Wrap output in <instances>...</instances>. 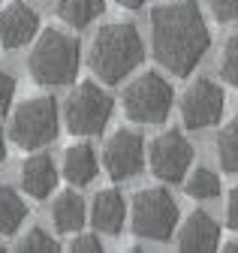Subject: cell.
Wrapping results in <instances>:
<instances>
[{
  "label": "cell",
  "instance_id": "6da1fadb",
  "mask_svg": "<svg viewBox=\"0 0 238 253\" xmlns=\"http://www.w3.org/2000/svg\"><path fill=\"white\" fill-rule=\"evenodd\" d=\"M211 48V30L196 0H166L151 9V51L172 76H190Z\"/></svg>",
  "mask_w": 238,
  "mask_h": 253
},
{
  "label": "cell",
  "instance_id": "7a4b0ae2",
  "mask_svg": "<svg viewBox=\"0 0 238 253\" xmlns=\"http://www.w3.org/2000/svg\"><path fill=\"white\" fill-rule=\"evenodd\" d=\"M91 70L100 82H121L145 60V42L130 21H112L97 30L91 42Z\"/></svg>",
  "mask_w": 238,
  "mask_h": 253
},
{
  "label": "cell",
  "instance_id": "3957f363",
  "mask_svg": "<svg viewBox=\"0 0 238 253\" xmlns=\"http://www.w3.org/2000/svg\"><path fill=\"white\" fill-rule=\"evenodd\" d=\"M81 63V45L76 37L64 34L57 27H45L37 34L31 54H27V73L37 84H67L79 76Z\"/></svg>",
  "mask_w": 238,
  "mask_h": 253
},
{
  "label": "cell",
  "instance_id": "277c9868",
  "mask_svg": "<svg viewBox=\"0 0 238 253\" xmlns=\"http://www.w3.org/2000/svg\"><path fill=\"white\" fill-rule=\"evenodd\" d=\"M178 202L166 187H145L133 196L130 226L145 241H169L178 226Z\"/></svg>",
  "mask_w": 238,
  "mask_h": 253
},
{
  "label": "cell",
  "instance_id": "5b68a950",
  "mask_svg": "<svg viewBox=\"0 0 238 253\" xmlns=\"http://www.w3.org/2000/svg\"><path fill=\"white\" fill-rule=\"evenodd\" d=\"M61 130V115L51 97H31L18 103V109L9 118V139L24 151H40L48 142H54Z\"/></svg>",
  "mask_w": 238,
  "mask_h": 253
},
{
  "label": "cell",
  "instance_id": "8992f818",
  "mask_svg": "<svg viewBox=\"0 0 238 253\" xmlns=\"http://www.w3.org/2000/svg\"><path fill=\"white\" fill-rule=\"evenodd\" d=\"M172 100H175L172 84L160 73L148 70L124 87L121 109L133 124H163L172 112Z\"/></svg>",
  "mask_w": 238,
  "mask_h": 253
},
{
  "label": "cell",
  "instance_id": "52a82bcc",
  "mask_svg": "<svg viewBox=\"0 0 238 253\" xmlns=\"http://www.w3.org/2000/svg\"><path fill=\"white\" fill-rule=\"evenodd\" d=\"M115 100L97 82H79L64 103V121L73 136H100L112 118Z\"/></svg>",
  "mask_w": 238,
  "mask_h": 253
},
{
  "label": "cell",
  "instance_id": "ba28073f",
  "mask_svg": "<svg viewBox=\"0 0 238 253\" xmlns=\"http://www.w3.org/2000/svg\"><path fill=\"white\" fill-rule=\"evenodd\" d=\"M190 163H193V145L181 130H163L148 145V166H151L154 178L166 184L184 181Z\"/></svg>",
  "mask_w": 238,
  "mask_h": 253
},
{
  "label": "cell",
  "instance_id": "9c48e42d",
  "mask_svg": "<svg viewBox=\"0 0 238 253\" xmlns=\"http://www.w3.org/2000/svg\"><path fill=\"white\" fill-rule=\"evenodd\" d=\"M145 139L136 130H115L103 145V169L115 181H127L145 166Z\"/></svg>",
  "mask_w": 238,
  "mask_h": 253
},
{
  "label": "cell",
  "instance_id": "30bf717a",
  "mask_svg": "<svg viewBox=\"0 0 238 253\" xmlns=\"http://www.w3.org/2000/svg\"><path fill=\"white\" fill-rule=\"evenodd\" d=\"M226 106V97L217 82L211 79H196L181 97V121L187 130H205L220 121Z\"/></svg>",
  "mask_w": 238,
  "mask_h": 253
},
{
  "label": "cell",
  "instance_id": "8fae6325",
  "mask_svg": "<svg viewBox=\"0 0 238 253\" xmlns=\"http://www.w3.org/2000/svg\"><path fill=\"white\" fill-rule=\"evenodd\" d=\"M40 34V15L24 0H9L0 12V45L6 51H15L27 42H34Z\"/></svg>",
  "mask_w": 238,
  "mask_h": 253
},
{
  "label": "cell",
  "instance_id": "7c38bea8",
  "mask_svg": "<svg viewBox=\"0 0 238 253\" xmlns=\"http://www.w3.org/2000/svg\"><path fill=\"white\" fill-rule=\"evenodd\" d=\"M91 223L97 226V232H106V235H118L127 223V199L121 190L115 187H106V190H97V196L91 202Z\"/></svg>",
  "mask_w": 238,
  "mask_h": 253
},
{
  "label": "cell",
  "instance_id": "4fadbf2b",
  "mask_svg": "<svg viewBox=\"0 0 238 253\" xmlns=\"http://www.w3.org/2000/svg\"><path fill=\"white\" fill-rule=\"evenodd\" d=\"M220 244V226L208 211H193L187 214L181 232H178V247L190 253H205Z\"/></svg>",
  "mask_w": 238,
  "mask_h": 253
},
{
  "label": "cell",
  "instance_id": "5bb4252c",
  "mask_svg": "<svg viewBox=\"0 0 238 253\" xmlns=\"http://www.w3.org/2000/svg\"><path fill=\"white\" fill-rule=\"evenodd\" d=\"M57 184V169L48 154H31L21 163V190L31 199H45L54 193Z\"/></svg>",
  "mask_w": 238,
  "mask_h": 253
},
{
  "label": "cell",
  "instance_id": "9a60e30c",
  "mask_svg": "<svg viewBox=\"0 0 238 253\" xmlns=\"http://www.w3.org/2000/svg\"><path fill=\"white\" fill-rule=\"evenodd\" d=\"M97 172H100V160H97V151L87 142L70 145L64 151V178L73 187H87L97 178Z\"/></svg>",
  "mask_w": 238,
  "mask_h": 253
},
{
  "label": "cell",
  "instance_id": "2e32d148",
  "mask_svg": "<svg viewBox=\"0 0 238 253\" xmlns=\"http://www.w3.org/2000/svg\"><path fill=\"white\" fill-rule=\"evenodd\" d=\"M84 217H87V208H84V199L76 193V190H64V193L54 196V202H51V220H54V229L57 232H64V235L81 232Z\"/></svg>",
  "mask_w": 238,
  "mask_h": 253
},
{
  "label": "cell",
  "instance_id": "e0dca14e",
  "mask_svg": "<svg viewBox=\"0 0 238 253\" xmlns=\"http://www.w3.org/2000/svg\"><path fill=\"white\" fill-rule=\"evenodd\" d=\"M106 9V0H54V12L70 27H87L94 18H100Z\"/></svg>",
  "mask_w": 238,
  "mask_h": 253
},
{
  "label": "cell",
  "instance_id": "ac0fdd59",
  "mask_svg": "<svg viewBox=\"0 0 238 253\" xmlns=\"http://www.w3.org/2000/svg\"><path fill=\"white\" fill-rule=\"evenodd\" d=\"M27 217V205L24 199L15 193L12 187L0 184V235H15L18 226Z\"/></svg>",
  "mask_w": 238,
  "mask_h": 253
},
{
  "label": "cell",
  "instance_id": "d6986e66",
  "mask_svg": "<svg viewBox=\"0 0 238 253\" xmlns=\"http://www.w3.org/2000/svg\"><path fill=\"white\" fill-rule=\"evenodd\" d=\"M214 151H217V160L223 166V172H238V115L229 118L214 139Z\"/></svg>",
  "mask_w": 238,
  "mask_h": 253
},
{
  "label": "cell",
  "instance_id": "ffe728a7",
  "mask_svg": "<svg viewBox=\"0 0 238 253\" xmlns=\"http://www.w3.org/2000/svg\"><path fill=\"white\" fill-rule=\"evenodd\" d=\"M184 190H187V196H193V199H214V196H220V175L199 166V169H193L187 175Z\"/></svg>",
  "mask_w": 238,
  "mask_h": 253
},
{
  "label": "cell",
  "instance_id": "44dd1931",
  "mask_svg": "<svg viewBox=\"0 0 238 253\" xmlns=\"http://www.w3.org/2000/svg\"><path fill=\"white\" fill-rule=\"evenodd\" d=\"M15 250H24V253H51V250H61V244H57V238L48 235L45 229L34 226V229H27V232L18 238Z\"/></svg>",
  "mask_w": 238,
  "mask_h": 253
},
{
  "label": "cell",
  "instance_id": "7402d4cb",
  "mask_svg": "<svg viewBox=\"0 0 238 253\" xmlns=\"http://www.w3.org/2000/svg\"><path fill=\"white\" fill-rule=\"evenodd\" d=\"M220 79L229 82L238 90V34H232L223 42V51H220Z\"/></svg>",
  "mask_w": 238,
  "mask_h": 253
},
{
  "label": "cell",
  "instance_id": "603a6c76",
  "mask_svg": "<svg viewBox=\"0 0 238 253\" xmlns=\"http://www.w3.org/2000/svg\"><path fill=\"white\" fill-rule=\"evenodd\" d=\"M70 250H76V253H100L103 241L94 232H76V238L70 241Z\"/></svg>",
  "mask_w": 238,
  "mask_h": 253
},
{
  "label": "cell",
  "instance_id": "cb8c5ba5",
  "mask_svg": "<svg viewBox=\"0 0 238 253\" xmlns=\"http://www.w3.org/2000/svg\"><path fill=\"white\" fill-rule=\"evenodd\" d=\"M208 6H211L214 18L223 21V24L238 18V0H208Z\"/></svg>",
  "mask_w": 238,
  "mask_h": 253
},
{
  "label": "cell",
  "instance_id": "d4e9b609",
  "mask_svg": "<svg viewBox=\"0 0 238 253\" xmlns=\"http://www.w3.org/2000/svg\"><path fill=\"white\" fill-rule=\"evenodd\" d=\"M12 97H15V79L9 73L0 70V118H3L12 106Z\"/></svg>",
  "mask_w": 238,
  "mask_h": 253
},
{
  "label": "cell",
  "instance_id": "484cf974",
  "mask_svg": "<svg viewBox=\"0 0 238 253\" xmlns=\"http://www.w3.org/2000/svg\"><path fill=\"white\" fill-rule=\"evenodd\" d=\"M226 220H229V226L238 232V184L229 190V196H226Z\"/></svg>",
  "mask_w": 238,
  "mask_h": 253
},
{
  "label": "cell",
  "instance_id": "4316f807",
  "mask_svg": "<svg viewBox=\"0 0 238 253\" xmlns=\"http://www.w3.org/2000/svg\"><path fill=\"white\" fill-rule=\"evenodd\" d=\"M115 3H118V6H124V9H139L145 0H115Z\"/></svg>",
  "mask_w": 238,
  "mask_h": 253
},
{
  "label": "cell",
  "instance_id": "83f0119b",
  "mask_svg": "<svg viewBox=\"0 0 238 253\" xmlns=\"http://www.w3.org/2000/svg\"><path fill=\"white\" fill-rule=\"evenodd\" d=\"M220 247H223L226 253H238V238H229V241H223Z\"/></svg>",
  "mask_w": 238,
  "mask_h": 253
},
{
  "label": "cell",
  "instance_id": "f1b7e54d",
  "mask_svg": "<svg viewBox=\"0 0 238 253\" xmlns=\"http://www.w3.org/2000/svg\"><path fill=\"white\" fill-rule=\"evenodd\" d=\"M3 157H6V139H3V130H0V163H3Z\"/></svg>",
  "mask_w": 238,
  "mask_h": 253
},
{
  "label": "cell",
  "instance_id": "f546056e",
  "mask_svg": "<svg viewBox=\"0 0 238 253\" xmlns=\"http://www.w3.org/2000/svg\"><path fill=\"white\" fill-rule=\"evenodd\" d=\"M0 250H3V244H0Z\"/></svg>",
  "mask_w": 238,
  "mask_h": 253
}]
</instances>
